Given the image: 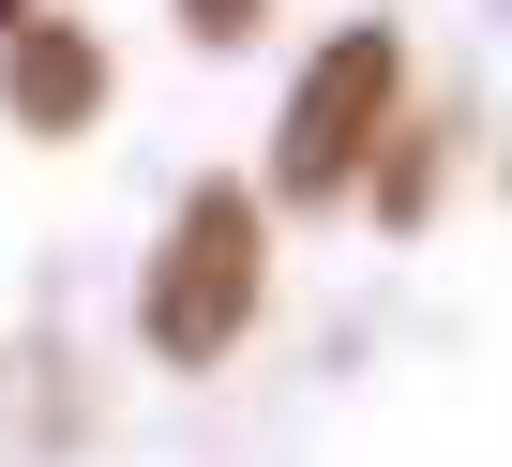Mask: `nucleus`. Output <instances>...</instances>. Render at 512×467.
<instances>
[{
  "mask_svg": "<svg viewBox=\"0 0 512 467\" xmlns=\"http://www.w3.org/2000/svg\"><path fill=\"white\" fill-rule=\"evenodd\" d=\"M181 31H196V46H241V31H256V0H181Z\"/></svg>",
  "mask_w": 512,
  "mask_h": 467,
  "instance_id": "nucleus-4",
  "label": "nucleus"
},
{
  "mask_svg": "<svg viewBox=\"0 0 512 467\" xmlns=\"http://www.w3.org/2000/svg\"><path fill=\"white\" fill-rule=\"evenodd\" d=\"M241 317H256V211L241 196H196L166 226V272H151V347L166 362H211Z\"/></svg>",
  "mask_w": 512,
  "mask_h": 467,
  "instance_id": "nucleus-1",
  "label": "nucleus"
},
{
  "mask_svg": "<svg viewBox=\"0 0 512 467\" xmlns=\"http://www.w3.org/2000/svg\"><path fill=\"white\" fill-rule=\"evenodd\" d=\"M377 91H392V46H377V31H362L347 61H317V76H302L287 151H272V166H287V196H332V181L362 166V106H377Z\"/></svg>",
  "mask_w": 512,
  "mask_h": 467,
  "instance_id": "nucleus-2",
  "label": "nucleus"
},
{
  "mask_svg": "<svg viewBox=\"0 0 512 467\" xmlns=\"http://www.w3.org/2000/svg\"><path fill=\"white\" fill-rule=\"evenodd\" d=\"M106 76H91V46H61V31H31L16 46V121H76Z\"/></svg>",
  "mask_w": 512,
  "mask_h": 467,
  "instance_id": "nucleus-3",
  "label": "nucleus"
},
{
  "mask_svg": "<svg viewBox=\"0 0 512 467\" xmlns=\"http://www.w3.org/2000/svg\"><path fill=\"white\" fill-rule=\"evenodd\" d=\"M0 31H16V0H0Z\"/></svg>",
  "mask_w": 512,
  "mask_h": 467,
  "instance_id": "nucleus-5",
  "label": "nucleus"
}]
</instances>
